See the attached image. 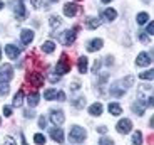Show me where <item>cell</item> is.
<instances>
[{
  "mask_svg": "<svg viewBox=\"0 0 154 145\" xmlns=\"http://www.w3.org/2000/svg\"><path fill=\"white\" fill-rule=\"evenodd\" d=\"M139 78H143V79H152L154 78V73L152 71H144V73H141V74H139Z\"/></svg>",
  "mask_w": 154,
  "mask_h": 145,
  "instance_id": "cell-29",
  "label": "cell"
},
{
  "mask_svg": "<svg viewBox=\"0 0 154 145\" xmlns=\"http://www.w3.org/2000/svg\"><path fill=\"white\" fill-rule=\"evenodd\" d=\"M12 78H14V69L10 64L0 66V83H8Z\"/></svg>",
  "mask_w": 154,
  "mask_h": 145,
  "instance_id": "cell-3",
  "label": "cell"
},
{
  "mask_svg": "<svg viewBox=\"0 0 154 145\" xmlns=\"http://www.w3.org/2000/svg\"><path fill=\"white\" fill-rule=\"evenodd\" d=\"M102 39H92L91 42L87 44V51L89 52H96V51H99L100 47H102Z\"/></svg>",
  "mask_w": 154,
  "mask_h": 145,
  "instance_id": "cell-15",
  "label": "cell"
},
{
  "mask_svg": "<svg viewBox=\"0 0 154 145\" xmlns=\"http://www.w3.org/2000/svg\"><path fill=\"white\" fill-rule=\"evenodd\" d=\"M0 59H2V49H0Z\"/></svg>",
  "mask_w": 154,
  "mask_h": 145,
  "instance_id": "cell-48",
  "label": "cell"
},
{
  "mask_svg": "<svg viewBox=\"0 0 154 145\" xmlns=\"http://www.w3.org/2000/svg\"><path fill=\"white\" fill-rule=\"evenodd\" d=\"M85 138V130L82 128V127H72L69 132V140L74 142V143H81V142H84Z\"/></svg>",
  "mask_w": 154,
  "mask_h": 145,
  "instance_id": "cell-1",
  "label": "cell"
},
{
  "mask_svg": "<svg viewBox=\"0 0 154 145\" xmlns=\"http://www.w3.org/2000/svg\"><path fill=\"white\" fill-rule=\"evenodd\" d=\"M27 79L32 83V86H35V88H38V86H42V84H44V78H42V74H40V73H35V71L29 73Z\"/></svg>",
  "mask_w": 154,
  "mask_h": 145,
  "instance_id": "cell-6",
  "label": "cell"
},
{
  "mask_svg": "<svg viewBox=\"0 0 154 145\" xmlns=\"http://www.w3.org/2000/svg\"><path fill=\"white\" fill-rule=\"evenodd\" d=\"M60 22H62V20L59 19V17H55V15L50 17V27H52V29H55L57 25H60Z\"/></svg>",
  "mask_w": 154,
  "mask_h": 145,
  "instance_id": "cell-28",
  "label": "cell"
},
{
  "mask_svg": "<svg viewBox=\"0 0 154 145\" xmlns=\"http://www.w3.org/2000/svg\"><path fill=\"white\" fill-rule=\"evenodd\" d=\"M116 130L119 132V133H129L132 130V122L131 120H127V118H122V120H119L117 122V125H116Z\"/></svg>",
  "mask_w": 154,
  "mask_h": 145,
  "instance_id": "cell-4",
  "label": "cell"
},
{
  "mask_svg": "<svg viewBox=\"0 0 154 145\" xmlns=\"http://www.w3.org/2000/svg\"><path fill=\"white\" fill-rule=\"evenodd\" d=\"M19 52H20V49H19L17 46H12V44L5 46V54L8 56V59H15V58H19Z\"/></svg>",
  "mask_w": 154,
  "mask_h": 145,
  "instance_id": "cell-13",
  "label": "cell"
},
{
  "mask_svg": "<svg viewBox=\"0 0 154 145\" xmlns=\"http://www.w3.org/2000/svg\"><path fill=\"white\" fill-rule=\"evenodd\" d=\"M20 138H22V145H29L27 142H25V137H23V133H20Z\"/></svg>",
  "mask_w": 154,
  "mask_h": 145,
  "instance_id": "cell-44",
  "label": "cell"
},
{
  "mask_svg": "<svg viewBox=\"0 0 154 145\" xmlns=\"http://www.w3.org/2000/svg\"><path fill=\"white\" fill-rule=\"evenodd\" d=\"M70 69V64H69V58H67V54H62L60 59H59L57 63V68H55V71H57V76H62V74H67Z\"/></svg>",
  "mask_w": 154,
  "mask_h": 145,
  "instance_id": "cell-2",
  "label": "cell"
},
{
  "mask_svg": "<svg viewBox=\"0 0 154 145\" xmlns=\"http://www.w3.org/2000/svg\"><path fill=\"white\" fill-rule=\"evenodd\" d=\"M89 113L92 115V117H99V115L102 113V105H100V103H94V105H91Z\"/></svg>",
  "mask_w": 154,
  "mask_h": 145,
  "instance_id": "cell-18",
  "label": "cell"
},
{
  "mask_svg": "<svg viewBox=\"0 0 154 145\" xmlns=\"http://www.w3.org/2000/svg\"><path fill=\"white\" fill-rule=\"evenodd\" d=\"M146 100H141V101H136L134 105H132V111H134L136 115H139V117H143L144 115V110H146Z\"/></svg>",
  "mask_w": 154,
  "mask_h": 145,
  "instance_id": "cell-12",
  "label": "cell"
},
{
  "mask_svg": "<svg viewBox=\"0 0 154 145\" xmlns=\"http://www.w3.org/2000/svg\"><path fill=\"white\" fill-rule=\"evenodd\" d=\"M136 20H137L139 25H144V24L149 20V15H147L146 12H141V14H137V19H136Z\"/></svg>",
  "mask_w": 154,
  "mask_h": 145,
  "instance_id": "cell-24",
  "label": "cell"
},
{
  "mask_svg": "<svg viewBox=\"0 0 154 145\" xmlns=\"http://www.w3.org/2000/svg\"><path fill=\"white\" fill-rule=\"evenodd\" d=\"M4 115L5 117H10L12 115V106H4Z\"/></svg>",
  "mask_w": 154,
  "mask_h": 145,
  "instance_id": "cell-37",
  "label": "cell"
},
{
  "mask_svg": "<svg viewBox=\"0 0 154 145\" xmlns=\"http://www.w3.org/2000/svg\"><path fill=\"white\" fill-rule=\"evenodd\" d=\"M55 100H59V101H66V94H64V91H57Z\"/></svg>",
  "mask_w": 154,
  "mask_h": 145,
  "instance_id": "cell-35",
  "label": "cell"
},
{
  "mask_svg": "<svg viewBox=\"0 0 154 145\" xmlns=\"http://www.w3.org/2000/svg\"><path fill=\"white\" fill-rule=\"evenodd\" d=\"M22 103H23V91L20 90L19 93L14 96V106H22Z\"/></svg>",
  "mask_w": 154,
  "mask_h": 145,
  "instance_id": "cell-23",
  "label": "cell"
},
{
  "mask_svg": "<svg viewBox=\"0 0 154 145\" xmlns=\"http://www.w3.org/2000/svg\"><path fill=\"white\" fill-rule=\"evenodd\" d=\"M30 2H32V5H34L35 8H38L40 5H42V2H40V0H30Z\"/></svg>",
  "mask_w": 154,
  "mask_h": 145,
  "instance_id": "cell-41",
  "label": "cell"
},
{
  "mask_svg": "<svg viewBox=\"0 0 154 145\" xmlns=\"http://www.w3.org/2000/svg\"><path fill=\"white\" fill-rule=\"evenodd\" d=\"M2 7H4V2H2V0H0V10H2Z\"/></svg>",
  "mask_w": 154,
  "mask_h": 145,
  "instance_id": "cell-46",
  "label": "cell"
},
{
  "mask_svg": "<svg viewBox=\"0 0 154 145\" xmlns=\"http://www.w3.org/2000/svg\"><path fill=\"white\" fill-rule=\"evenodd\" d=\"M4 140H5V142H4L2 145H17V143H15V140H14L12 137H5Z\"/></svg>",
  "mask_w": 154,
  "mask_h": 145,
  "instance_id": "cell-33",
  "label": "cell"
},
{
  "mask_svg": "<svg viewBox=\"0 0 154 145\" xmlns=\"http://www.w3.org/2000/svg\"><path fill=\"white\" fill-rule=\"evenodd\" d=\"M64 14H66L67 17H75L77 14H79V5H75V4H66V5H64Z\"/></svg>",
  "mask_w": 154,
  "mask_h": 145,
  "instance_id": "cell-8",
  "label": "cell"
},
{
  "mask_svg": "<svg viewBox=\"0 0 154 145\" xmlns=\"http://www.w3.org/2000/svg\"><path fill=\"white\" fill-rule=\"evenodd\" d=\"M27 103H29V106H30V108H34V106L38 105V93H37V91H34V93L29 94Z\"/></svg>",
  "mask_w": 154,
  "mask_h": 145,
  "instance_id": "cell-19",
  "label": "cell"
},
{
  "mask_svg": "<svg viewBox=\"0 0 154 145\" xmlns=\"http://www.w3.org/2000/svg\"><path fill=\"white\" fill-rule=\"evenodd\" d=\"M50 120H52V123H54L55 127H60L62 123H64V120H66L64 111L62 110H52L50 111Z\"/></svg>",
  "mask_w": 154,
  "mask_h": 145,
  "instance_id": "cell-5",
  "label": "cell"
},
{
  "mask_svg": "<svg viewBox=\"0 0 154 145\" xmlns=\"http://www.w3.org/2000/svg\"><path fill=\"white\" fill-rule=\"evenodd\" d=\"M99 145H114V142H112V138L104 137V138H100L99 140Z\"/></svg>",
  "mask_w": 154,
  "mask_h": 145,
  "instance_id": "cell-31",
  "label": "cell"
},
{
  "mask_svg": "<svg viewBox=\"0 0 154 145\" xmlns=\"http://www.w3.org/2000/svg\"><path fill=\"white\" fill-rule=\"evenodd\" d=\"M132 143L134 145L143 143V133H141V132H134V135H132Z\"/></svg>",
  "mask_w": 154,
  "mask_h": 145,
  "instance_id": "cell-25",
  "label": "cell"
},
{
  "mask_svg": "<svg viewBox=\"0 0 154 145\" xmlns=\"http://www.w3.org/2000/svg\"><path fill=\"white\" fill-rule=\"evenodd\" d=\"M77 68H79V73H82V74H85L87 73V69H89V61H87V58H79V61H77Z\"/></svg>",
  "mask_w": 154,
  "mask_h": 145,
  "instance_id": "cell-16",
  "label": "cell"
},
{
  "mask_svg": "<svg viewBox=\"0 0 154 145\" xmlns=\"http://www.w3.org/2000/svg\"><path fill=\"white\" fill-rule=\"evenodd\" d=\"M52 2H59V0H52Z\"/></svg>",
  "mask_w": 154,
  "mask_h": 145,
  "instance_id": "cell-49",
  "label": "cell"
},
{
  "mask_svg": "<svg viewBox=\"0 0 154 145\" xmlns=\"http://www.w3.org/2000/svg\"><path fill=\"white\" fill-rule=\"evenodd\" d=\"M146 34H149V35H152V34H154V24H152V22H149V24H147Z\"/></svg>",
  "mask_w": 154,
  "mask_h": 145,
  "instance_id": "cell-34",
  "label": "cell"
},
{
  "mask_svg": "<svg viewBox=\"0 0 154 145\" xmlns=\"http://www.w3.org/2000/svg\"><path fill=\"white\" fill-rule=\"evenodd\" d=\"M34 140H35V143H37V145H44V143H45V137H44L42 133H37L34 137Z\"/></svg>",
  "mask_w": 154,
  "mask_h": 145,
  "instance_id": "cell-30",
  "label": "cell"
},
{
  "mask_svg": "<svg viewBox=\"0 0 154 145\" xmlns=\"http://www.w3.org/2000/svg\"><path fill=\"white\" fill-rule=\"evenodd\" d=\"M47 122H45V117H40L38 118V128H45Z\"/></svg>",
  "mask_w": 154,
  "mask_h": 145,
  "instance_id": "cell-36",
  "label": "cell"
},
{
  "mask_svg": "<svg viewBox=\"0 0 154 145\" xmlns=\"http://www.w3.org/2000/svg\"><path fill=\"white\" fill-rule=\"evenodd\" d=\"M97 132L99 133H106L107 132V127H97Z\"/></svg>",
  "mask_w": 154,
  "mask_h": 145,
  "instance_id": "cell-42",
  "label": "cell"
},
{
  "mask_svg": "<svg viewBox=\"0 0 154 145\" xmlns=\"http://www.w3.org/2000/svg\"><path fill=\"white\" fill-rule=\"evenodd\" d=\"M20 39H22L23 46H27V44H30L32 41H34V32H32L30 29H23V31L20 32Z\"/></svg>",
  "mask_w": 154,
  "mask_h": 145,
  "instance_id": "cell-7",
  "label": "cell"
},
{
  "mask_svg": "<svg viewBox=\"0 0 154 145\" xmlns=\"http://www.w3.org/2000/svg\"><path fill=\"white\" fill-rule=\"evenodd\" d=\"M42 51L47 52V54H52V52L55 51V44L52 42V41H45V42L42 44Z\"/></svg>",
  "mask_w": 154,
  "mask_h": 145,
  "instance_id": "cell-21",
  "label": "cell"
},
{
  "mask_svg": "<svg viewBox=\"0 0 154 145\" xmlns=\"http://www.w3.org/2000/svg\"><path fill=\"white\" fill-rule=\"evenodd\" d=\"M75 31H79V27H75L74 31H66L64 32V44L66 46H72V42L75 41Z\"/></svg>",
  "mask_w": 154,
  "mask_h": 145,
  "instance_id": "cell-14",
  "label": "cell"
},
{
  "mask_svg": "<svg viewBox=\"0 0 154 145\" xmlns=\"http://www.w3.org/2000/svg\"><path fill=\"white\" fill-rule=\"evenodd\" d=\"M102 17H104V20H107V22H112V20L117 17V12H116L114 8H106L104 14H102Z\"/></svg>",
  "mask_w": 154,
  "mask_h": 145,
  "instance_id": "cell-17",
  "label": "cell"
},
{
  "mask_svg": "<svg viewBox=\"0 0 154 145\" xmlns=\"http://www.w3.org/2000/svg\"><path fill=\"white\" fill-rule=\"evenodd\" d=\"M44 96H45V100H55L57 91H55V90H47L45 93H44Z\"/></svg>",
  "mask_w": 154,
  "mask_h": 145,
  "instance_id": "cell-27",
  "label": "cell"
},
{
  "mask_svg": "<svg viewBox=\"0 0 154 145\" xmlns=\"http://www.w3.org/2000/svg\"><path fill=\"white\" fill-rule=\"evenodd\" d=\"M139 39L143 41V42H147V35H146V32H141V34H139Z\"/></svg>",
  "mask_w": 154,
  "mask_h": 145,
  "instance_id": "cell-40",
  "label": "cell"
},
{
  "mask_svg": "<svg viewBox=\"0 0 154 145\" xmlns=\"http://www.w3.org/2000/svg\"><path fill=\"white\" fill-rule=\"evenodd\" d=\"M99 68H100V61H99V59H97L96 63H94V68H92V73H97V71H99Z\"/></svg>",
  "mask_w": 154,
  "mask_h": 145,
  "instance_id": "cell-39",
  "label": "cell"
},
{
  "mask_svg": "<svg viewBox=\"0 0 154 145\" xmlns=\"http://www.w3.org/2000/svg\"><path fill=\"white\" fill-rule=\"evenodd\" d=\"M85 24H87V27L89 29H96V27H99V19H96V17H87L85 19Z\"/></svg>",
  "mask_w": 154,
  "mask_h": 145,
  "instance_id": "cell-22",
  "label": "cell"
},
{
  "mask_svg": "<svg viewBox=\"0 0 154 145\" xmlns=\"http://www.w3.org/2000/svg\"><path fill=\"white\" fill-rule=\"evenodd\" d=\"M50 137H52V140H55V142H59V143H62V142H64V132H62L60 127L50 128Z\"/></svg>",
  "mask_w": 154,
  "mask_h": 145,
  "instance_id": "cell-10",
  "label": "cell"
},
{
  "mask_svg": "<svg viewBox=\"0 0 154 145\" xmlns=\"http://www.w3.org/2000/svg\"><path fill=\"white\" fill-rule=\"evenodd\" d=\"M8 91H10V86H8L7 83H0V96H5Z\"/></svg>",
  "mask_w": 154,
  "mask_h": 145,
  "instance_id": "cell-26",
  "label": "cell"
},
{
  "mask_svg": "<svg viewBox=\"0 0 154 145\" xmlns=\"http://www.w3.org/2000/svg\"><path fill=\"white\" fill-rule=\"evenodd\" d=\"M14 12H15L17 20H23V19H25V7H23L22 0H19V2L15 4V7H14Z\"/></svg>",
  "mask_w": 154,
  "mask_h": 145,
  "instance_id": "cell-11",
  "label": "cell"
},
{
  "mask_svg": "<svg viewBox=\"0 0 154 145\" xmlns=\"http://www.w3.org/2000/svg\"><path fill=\"white\" fill-rule=\"evenodd\" d=\"M109 113H111L112 117H119V115L122 113V108H121L117 103H111V105H109Z\"/></svg>",
  "mask_w": 154,
  "mask_h": 145,
  "instance_id": "cell-20",
  "label": "cell"
},
{
  "mask_svg": "<svg viewBox=\"0 0 154 145\" xmlns=\"http://www.w3.org/2000/svg\"><path fill=\"white\" fill-rule=\"evenodd\" d=\"M151 54H147V52H141V54L137 56V59H136V64L137 66H149L151 64Z\"/></svg>",
  "mask_w": 154,
  "mask_h": 145,
  "instance_id": "cell-9",
  "label": "cell"
},
{
  "mask_svg": "<svg viewBox=\"0 0 154 145\" xmlns=\"http://www.w3.org/2000/svg\"><path fill=\"white\" fill-rule=\"evenodd\" d=\"M34 115H35L34 111H25V118H30V117L34 118Z\"/></svg>",
  "mask_w": 154,
  "mask_h": 145,
  "instance_id": "cell-43",
  "label": "cell"
},
{
  "mask_svg": "<svg viewBox=\"0 0 154 145\" xmlns=\"http://www.w3.org/2000/svg\"><path fill=\"white\" fill-rule=\"evenodd\" d=\"M107 2H111V0H102V4H107Z\"/></svg>",
  "mask_w": 154,
  "mask_h": 145,
  "instance_id": "cell-47",
  "label": "cell"
},
{
  "mask_svg": "<svg viewBox=\"0 0 154 145\" xmlns=\"http://www.w3.org/2000/svg\"><path fill=\"white\" fill-rule=\"evenodd\" d=\"M79 88H81V83H79V81L70 83V90H79Z\"/></svg>",
  "mask_w": 154,
  "mask_h": 145,
  "instance_id": "cell-38",
  "label": "cell"
},
{
  "mask_svg": "<svg viewBox=\"0 0 154 145\" xmlns=\"http://www.w3.org/2000/svg\"><path fill=\"white\" fill-rule=\"evenodd\" d=\"M106 64H107V66H111V64H112V58H111V56L107 58V61H106Z\"/></svg>",
  "mask_w": 154,
  "mask_h": 145,
  "instance_id": "cell-45",
  "label": "cell"
},
{
  "mask_svg": "<svg viewBox=\"0 0 154 145\" xmlns=\"http://www.w3.org/2000/svg\"><path fill=\"white\" fill-rule=\"evenodd\" d=\"M84 105H85V98H77L74 101V106H77V108H82Z\"/></svg>",
  "mask_w": 154,
  "mask_h": 145,
  "instance_id": "cell-32",
  "label": "cell"
}]
</instances>
